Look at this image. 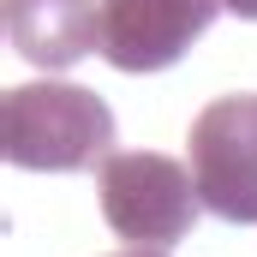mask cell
Returning a JSON list of instances; mask_svg holds the SVG:
<instances>
[{"label": "cell", "instance_id": "8992f818", "mask_svg": "<svg viewBox=\"0 0 257 257\" xmlns=\"http://www.w3.org/2000/svg\"><path fill=\"white\" fill-rule=\"evenodd\" d=\"M221 6H227L233 18H251V24H257V0H221Z\"/></svg>", "mask_w": 257, "mask_h": 257}, {"label": "cell", "instance_id": "5b68a950", "mask_svg": "<svg viewBox=\"0 0 257 257\" xmlns=\"http://www.w3.org/2000/svg\"><path fill=\"white\" fill-rule=\"evenodd\" d=\"M6 42L42 72H66L102 48V6L90 0H6Z\"/></svg>", "mask_w": 257, "mask_h": 257}, {"label": "cell", "instance_id": "52a82bcc", "mask_svg": "<svg viewBox=\"0 0 257 257\" xmlns=\"http://www.w3.org/2000/svg\"><path fill=\"white\" fill-rule=\"evenodd\" d=\"M120 257H162V251H120Z\"/></svg>", "mask_w": 257, "mask_h": 257}, {"label": "cell", "instance_id": "277c9868", "mask_svg": "<svg viewBox=\"0 0 257 257\" xmlns=\"http://www.w3.org/2000/svg\"><path fill=\"white\" fill-rule=\"evenodd\" d=\"M221 0H102V60L114 72H168L215 24Z\"/></svg>", "mask_w": 257, "mask_h": 257}, {"label": "cell", "instance_id": "7a4b0ae2", "mask_svg": "<svg viewBox=\"0 0 257 257\" xmlns=\"http://www.w3.org/2000/svg\"><path fill=\"white\" fill-rule=\"evenodd\" d=\"M96 203L120 245L138 251H174L203 209L192 162H174L162 150H114L96 168Z\"/></svg>", "mask_w": 257, "mask_h": 257}, {"label": "cell", "instance_id": "6da1fadb", "mask_svg": "<svg viewBox=\"0 0 257 257\" xmlns=\"http://www.w3.org/2000/svg\"><path fill=\"white\" fill-rule=\"evenodd\" d=\"M0 156L24 174H78L114 156V108L84 84H12L0 96Z\"/></svg>", "mask_w": 257, "mask_h": 257}, {"label": "cell", "instance_id": "3957f363", "mask_svg": "<svg viewBox=\"0 0 257 257\" xmlns=\"http://www.w3.org/2000/svg\"><path fill=\"white\" fill-rule=\"evenodd\" d=\"M186 162L203 209L233 227L257 221V96H215L192 120Z\"/></svg>", "mask_w": 257, "mask_h": 257}]
</instances>
